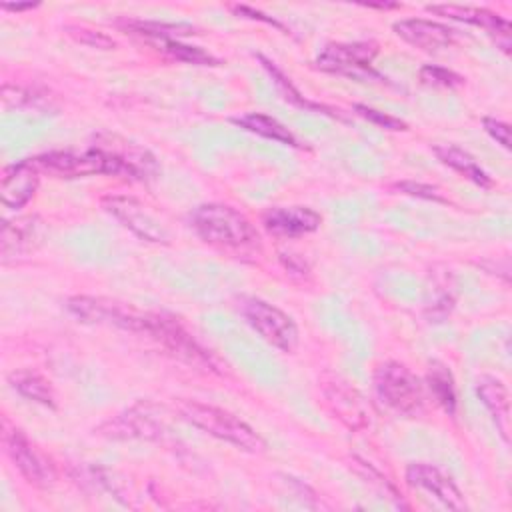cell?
Returning a JSON list of instances; mask_svg holds the SVG:
<instances>
[{"instance_id":"obj_1","label":"cell","mask_w":512,"mask_h":512,"mask_svg":"<svg viewBox=\"0 0 512 512\" xmlns=\"http://www.w3.org/2000/svg\"><path fill=\"white\" fill-rule=\"evenodd\" d=\"M190 224L204 242L214 246L240 248L258 240L252 222L228 204L212 202L198 206L190 216Z\"/></svg>"},{"instance_id":"obj_2","label":"cell","mask_w":512,"mask_h":512,"mask_svg":"<svg viewBox=\"0 0 512 512\" xmlns=\"http://www.w3.org/2000/svg\"><path fill=\"white\" fill-rule=\"evenodd\" d=\"M178 412L192 426L204 430L206 434L218 440L230 442L240 450L260 452L266 446L262 436L252 426H248L244 420H240L238 416H234L224 408L194 402V400H182L178 404Z\"/></svg>"},{"instance_id":"obj_3","label":"cell","mask_w":512,"mask_h":512,"mask_svg":"<svg viewBox=\"0 0 512 512\" xmlns=\"http://www.w3.org/2000/svg\"><path fill=\"white\" fill-rule=\"evenodd\" d=\"M40 172H48L60 178H78L92 174H128L132 176L126 162L112 150L92 148L84 152L56 150L32 158Z\"/></svg>"},{"instance_id":"obj_4","label":"cell","mask_w":512,"mask_h":512,"mask_svg":"<svg viewBox=\"0 0 512 512\" xmlns=\"http://www.w3.org/2000/svg\"><path fill=\"white\" fill-rule=\"evenodd\" d=\"M378 398L402 416H416L424 408V390L416 374L400 362H384L374 372Z\"/></svg>"},{"instance_id":"obj_5","label":"cell","mask_w":512,"mask_h":512,"mask_svg":"<svg viewBox=\"0 0 512 512\" xmlns=\"http://www.w3.org/2000/svg\"><path fill=\"white\" fill-rule=\"evenodd\" d=\"M68 310L82 322L118 326L132 332H150L154 314L140 312L130 304H122L108 298L96 296H72L66 302Z\"/></svg>"},{"instance_id":"obj_6","label":"cell","mask_w":512,"mask_h":512,"mask_svg":"<svg viewBox=\"0 0 512 512\" xmlns=\"http://www.w3.org/2000/svg\"><path fill=\"white\" fill-rule=\"evenodd\" d=\"M240 314L274 348L294 352L298 346V326L278 306L260 298H242Z\"/></svg>"},{"instance_id":"obj_7","label":"cell","mask_w":512,"mask_h":512,"mask_svg":"<svg viewBox=\"0 0 512 512\" xmlns=\"http://www.w3.org/2000/svg\"><path fill=\"white\" fill-rule=\"evenodd\" d=\"M378 48L374 42H348V44H328L316 64L324 72L342 74L350 78H376L372 70V60Z\"/></svg>"},{"instance_id":"obj_8","label":"cell","mask_w":512,"mask_h":512,"mask_svg":"<svg viewBox=\"0 0 512 512\" xmlns=\"http://www.w3.org/2000/svg\"><path fill=\"white\" fill-rule=\"evenodd\" d=\"M322 390L334 418H338L346 428L362 430L368 424V408L364 398L344 378L326 374L322 378Z\"/></svg>"},{"instance_id":"obj_9","label":"cell","mask_w":512,"mask_h":512,"mask_svg":"<svg viewBox=\"0 0 512 512\" xmlns=\"http://www.w3.org/2000/svg\"><path fill=\"white\" fill-rule=\"evenodd\" d=\"M102 206L120 220L126 228H130L136 236L148 242H166L168 234L166 228L160 224V220L146 210L142 202H138L132 196H106L102 200Z\"/></svg>"},{"instance_id":"obj_10","label":"cell","mask_w":512,"mask_h":512,"mask_svg":"<svg viewBox=\"0 0 512 512\" xmlns=\"http://www.w3.org/2000/svg\"><path fill=\"white\" fill-rule=\"evenodd\" d=\"M4 446L18 468V472L26 478V482L34 486H48L54 480V466L32 446V442L26 438L22 430H8L4 434Z\"/></svg>"},{"instance_id":"obj_11","label":"cell","mask_w":512,"mask_h":512,"mask_svg":"<svg viewBox=\"0 0 512 512\" xmlns=\"http://www.w3.org/2000/svg\"><path fill=\"white\" fill-rule=\"evenodd\" d=\"M406 480L412 488L432 494L436 500H440L444 506H448L452 510L466 508L460 488L454 484V480L450 476H446L436 466H430L424 462H414L406 468Z\"/></svg>"},{"instance_id":"obj_12","label":"cell","mask_w":512,"mask_h":512,"mask_svg":"<svg viewBox=\"0 0 512 512\" xmlns=\"http://www.w3.org/2000/svg\"><path fill=\"white\" fill-rule=\"evenodd\" d=\"M322 218L308 206H274L264 212V228L280 238H298L318 230Z\"/></svg>"},{"instance_id":"obj_13","label":"cell","mask_w":512,"mask_h":512,"mask_svg":"<svg viewBox=\"0 0 512 512\" xmlns=\"http://www.w3.org/2000/svg\"><path fill=\"white\" fill-rule=\"evenodd\" d=\"M426 10L434 12L438 16H448L452 20L482 26L484 30H488L496 38V44L504 52H510V22L500 18L498 14H494L486 8L460 6V4H430V6H426Z\"/></svg>"},{"instance_id":"obj_14","label":"cell","mask_w":512,"mask_h":512,"mask_svg":"<svg viewBox=\"0 0 512 512\" xmlns=\"http://www.w3.org/2000/svg\"><path fill=\"white\" fill-rule=\"evenodd\" d=\"M42 238V222L36 216H22L8 220L0 234L2 262L24 258L36 250Z\"/></svg>"},{"instance_id":"obj_15","label":"cell","mask_w":512,"mask_h":512,"mask_svg":"<svg viewBox=\"0 0 512 512\" xmlns=\"http://www.w3.org/2000/svg\"><path fill=\"white\" fill-rule=\"evenodd\" d=\"M100 434L114 438V440H126V438H142V440H154L162 434V422H158L144 404H138L124 414H118L116 418H110L98 428Z\"/></svg>"},{"instance_id":"obj_16","label":"cell","mask_w":512,"mask_h":512,"mask_svg":"<svg viewBox=\"0 0 512 512\" xmlns=\"http://www.w3.org/2000/svg\"><path fill=\"white\" fill-rule=\"evenodd\" d=\"M394 32L408 44L434 52L454 44V30L446 24L424 20V18H406L394 22Z\"/></svg>"},{"instance_id":"obj_17","label":"cell","mask_w":512,"mask_h":512,"mask_svg":"<svg viewBox=\"0 0 512 512\" xmlns=\"http://www.w3.org/2000/svg\"><path fill=\"white\" fill-rule=\"evenodd\" d=\"M148 334L152 338H156L158 342H162L164 348L170 350L180 360L194 364V366H206V364L210 366V360L206 358V354L196 346V342L174 320L154 314Z\"/></svg>"},{"instance_id":"obj_18","label":"cell","mask_w":512,"mask_h":512,"mask_svg":"<svg viewBox=\"0 0 512 512\" xmlns=\"http://www.w3.org/2000/svg\"><path fill=\"white\" fill-rule=\"evenodd\" d=\"M38 182H40V170L36 168L32 158L6 168L0 184L4 206L12 210L22 208L34 196Z\"/></svg>"},{"instance_id":"obj_19","label":"cell","mask_w":512,"mask_h":512,"mask_svg":"<svg viewBox=\"0 0 512 512\" xmlns=\"http://www.w3.org/2000/svg\"><path fill=\"white\" fill-rule=\"evenodd\" d=\"M476 392L482 404L492 414L500 436L508 442V426H510V394L502 380L494 376H480L476 384Z\"/></svg>"},{"instance_id":"obj_20","label":"cell","mask_w":512,"mask_h":512,"mask_svg":"<svg viewBox=\"0 0 512 512\" xmlns=\"http://www.w3.org/2000/svg\"><path fill=\"white\" fill-rule=\"evenodd\" d=\"M434 154L450 168H454L458 174H462L464 178H468L470 182L488 188L492 186L490 176L480 168V164L462 148L454 146V144H436L434 146Z\"/></svg>"},{"instance_id":"obj_21","label":"cell","mask_w":512,"mask_h":512,"mask_svg":"<svg viewBox=\"0 0 512 512\" xmlns=\"http://www.w3.org/2000/svg\"><path fill=\"white\" fill-rule=\"evenodd\" d=\"M232 122L246 128L248 132L258 134V136H264V138H270V140H276V142H282V144H292V146L296 144V138L292 136V132L268 114L248 112V114H242L238 118H232Z\"/></svg>"},{"instance_id":"obj_22","label":"cell","mask_w":512,"mask_h":512,"mask_svg":"<svg viewBox=\"0 0 512 512\" xmlns=\"http://www.w3.org/2000/svg\"><path fill=\"white\" fill-rule=\"evenodd\" d=\"M10 384L26 398L44 406H54V394L50 382L32 370H16L10 374Z\"/></svg>"},{"instance_id":"obj_23","label":"cell","mask_w":512,"mask_h":512,"mask_svg":"<svg viewBox=\"0 0 512 512\" xmlns=\"http://www.w3.org/2000/svg\"><path fill=\"white\" fill-rule=\"evenodd\" d=\"M428 386L434 394L436 402L448 412H456V392H454V380L450 370L442 362H430L428 366Z\"/></svg>"},{"instance_id":"obj_24","label":"cell","mask_w":512,"mask_h":512,"mask_svg":"<svg viewBox=\"0 0 512 512\" xmlns=\"http://www.w3.org/2000/svg\"><path fill=\"white\" fill-rule=\"evenodd\" d=\"M130 28L142 34L158 36L160 40H174V36H188L194 34V26L190 24H170V22H128Z\"/></svg>"},{"instance_id":"obj_25","label":"cell","mask_w":512,"mask_h":512,"mask_svg":"<svg viewBox=\"0 0 512 512\" xmlns=\"http://www.w3.org/2000/svg\"><path fill=\"white\" fill-rule=\"evenodd\" d=\"M160 46L166 54H170L176 60H184V62H192V64H216V60L206 54L204 50L196 48V46H184L176 40H160Z\"/></svg>"},{"instance_id":"obj_26","label":"cell","mask_w":512,"mask_h":512,"mask_svg":"<svg viewBox=\"0 0 512 512\" xmlns=\"http://www.w3.org/2000/svg\"><path fill=\"white\" fill-rule=\"evenodd\" d=\"M66 32L80 44L100 48V50L114 48V40L110 36H106L104 32H100V30H94V28H88V26H66Z\"/></svg>"},{"instance_id":"obj_27","label":"cell","mask_w":512,"mask_h":512,"mask_svg":"<svg viewBox=\"0 0 512 512\" xmlns=\"http://www.w3.org/2000/svg\"><path fill=\"white\" fill-rule=\"evenodd\" d=\"M420 78L426 82V84H432V86H440V88H456L462 84V76H458L456 72L448 70V68H442V66H424L420 70Z\"/></svg>"},{"instance_id":"obj_28","label":"cell","mask_w":512,"mask_h":512,"mask_svg":"<svg viewBox=\"0 0 512 512\" xmlns=\"http://www.w3.org/2000/svg\"><path fill=\"white\" fill-rule=\"evenodd\" d=\"M354 110H356L362 118H366L368 122L378 124L380 128H386V130H406V124H404L400 118H394V116H390V114H386V112L368 108V106H364V104H356Z\"/></svg>"},{"instance_id":"obj_29","label":"cell","mask_w":512,"mask_h":512,"mask_svg":"<svg viewBox=\"0 0 512 512\" xmlns=\"http://www.w3.org/2000/svg\"><path fill=\"white\" fill-rule=\"evenodd\" d=\"M394 188L404 192V194H410V196H418V198H426V200H436V202H446V198L440 194L438 188L422 184V182H412V180L398 182Z\"/></svg>"},{"instance_id":"obj_30","label":"cell","mask_w":512,"mask_h":512,"mask_svg":"<svg viewBox=\"0 0 512 512\" xmlns=\"http://www.w3.org/2000/svg\"><path fill=\"white\" fill-rule=\"evenodd\" d=\"M482 126H484V130H486L498 144H502L504 148H510V126H508L506 122L486 116V118L482 120Z\"/></svg>"},{"instance_id":"obj_31","label":"cell","mask_w":512,"mask_h":512,"mask_svg":"<svg viewBox=\"0 0 512 512\" xmlns=\"http://www.w3.org/2000/svg\"><path fill=\"white\" fill-rule=\"evenodd\" d=\"M38 4H32V2H28V4H2V10H10V12H22V10H32V8H36Z\"/></svg>"}]
</instances>
